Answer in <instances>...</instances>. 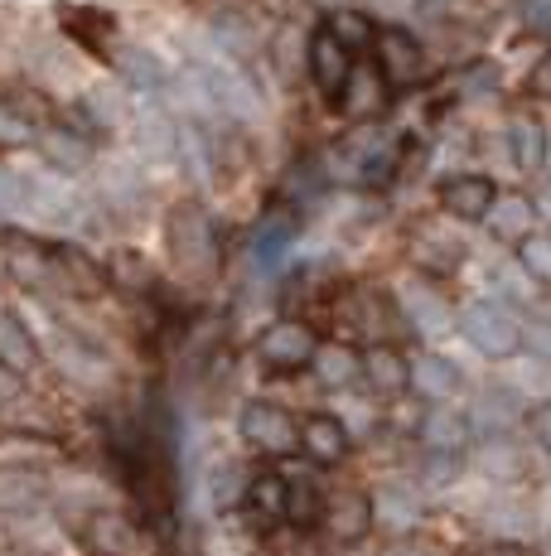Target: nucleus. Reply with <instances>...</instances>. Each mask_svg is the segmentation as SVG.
I'll return each instance as SVG.
<instances>
[{"label": "nucleus", "mask_w": 551, "mask_h": 556, "mask_svg": "<svg viewBox=\"0 0 551 556\" xmlns=\"http://www.w3.org/2000/svg\"><path fill=\"white\" fill-rule=\"evenodd\" d=\"M537 547H542V556H551V532H547V538H542V542H537Z\"/></svg>", "instance_id": "obj_52"}, {"label": "nucleus", "mask_w": 551, "mask_h": 556, "mask_svg": "<svg viewBox=\"0 0 551 556\" xmlns=\"http://www.w3.org/2000/svg\"><path fill=\"white\" fill-rule=\"evenodd\" d=\"M136 151L145 160H179V122L161 106H145L136 116Z\"/></svg>", "instance_id": "obj_28"}, {"label": "nucleus", "mask_w": 551, "mask_h": 556, "mask_svg": "<svg viewBox=\"0 0 551 556\" xmlns=\"http://www.w3.org/2000/svg\"><path fill=\"white\" fill-rule=\"evenodd\" d=\"M489 286H494L498 295H503V305H523L527 295H533V286H537V281L513 262V266H494V271H489Z\"/></svg>", "instance_id": "obj_38"}, {"label": "nucleus", "mask_w": 551, "mask_h": 556, "mask_svg": "<svg viewBox=\"0 0 551 556\" xmlns=\"http://www.w3.org/2000/svg\"><path fill=\"white\" fill-rule=\"evenodd\" d=\"M25 213H35L39 223H63L78 218V199L68 194V185H63L59 175H39V179H25Z\"/></svg>", "instance_id": "obj_23"}, {"label": "nucleus", "mask_w": 551, "mask_h": 556, "mask_svg": "<svg viewBox=\"0 0 551 556\" xmlns=\"http://www.w3.org/2000/svg\"><path fill=\"white\" fill-rule=\"evenodd\" d=\"M39 151H44V160L59 169V175H78V169H88L92 160H98L92 136L73 131V126H54V131H44L39 136Z\"/></svg>", "instance_id": "obj_25"}, {"label": "nucleus", "mask_w": 551, "mask_h": 556, "mask_svg": "<svg viewBox=\"0 0 551 556\" xmlns=\"http://www.w3.org/2000/svg\"><path fill=\"white\" fill-rule=\"evenodd\" d=\"M421 5H436V10H450V5H460V0H421Z\"/></svg>", "instance_id": "obj_51"}, {"label": "nucleus", "mask_w": 551, "mask_h": 556, "mask_svg": "<svg viewBox=\"0 0 551 556\" xmlns=\"http://www.w3.org/2000/svg\"><path fill=\"white\" fill-rule=\"evenodd\" d=\"M324 513H330V489L315 475H291V494H285V522L295 532H320Z\"/></svg>", "instance_id": "obj_22"}, {"label": "nucleus", "mask_w": 551, "mask_h": 556, "mask_svg": "<svg viewBox=\"0 0 551 556\" xmlns=\"http://www.w3.org/2000/svg\"><path fill=\"white\" fill-rule=\"evenodd\" d=\"M417 435H421V445H426V451H440V455H470L474 441H479V431H474L470 412H454L450 402L431 406V412L421 416Z\"/></svg>", "instance_id": "obj_12"}, {"label": "nucleus", "mask_w": 551, "mask_h": 556, "mask_svg": "<svg viewBox=\"0 0 551 556\" xmlns=\"http://www.w3.org/2000/svg\"><path fill=\"white\" fill-rule=\"evenodd\" d=\"M300 455L310 459V469H338L354 455V431L338 412H310L300 416Z\"/></svg>", "instance_id": "obj_7"}, {"label": "nucleus", "mask_w": 551, "mask_h": 556, "mask_svg": "<svg viewBox=\"0 0 551 556\" xmlns=\"http://www.w3.org/2000/svg\"><path fill=\"white\" fill-rule=\"evenodd\" d=\"M49 494L44 475L35 469H0V508H39Z\"/></svg>", "instance_id": "obj_31"}, {"label": "nucleus", "mask_w": 551, "mask_h": 556, "mask_svg": "<svg viewBox=\"0 0 551 556\" xmlns=\"http://www.w3.org/2000/svg\"><path fill=\"white\" fill-rule=\"evenodd\" d=\"M470 421L474 431H517V426L527 421V402L517 388H508V382H489V388L474 392V406H470Z\"/></svg>", "instance_id": "obj_17"}, {"label": "nucleus", "mask_w": 551, "mask_h": 556, "mask_svg": "<svg viewBox=\"0 0 551 556\" xmlns=\"http://www.w3.org/2000/svg\"><path fill=\"white\" fill-rule=\"evenodd\" d=\"M348 73H354V49H348L330 25H320L310 35V78H315V88H320L324 98H338L344 83H348Z\"/></svg>", "instance_id": "obj_13"}, {"label": "nucleus", "mask_w": 551, "mask_h": 556, "mask_svg": "<svg viewBox=\"0 0 551 556\" xmlns=\"http://www.w3.org/2000/svg\"><path fill=\"white\" fill-rule=\"evenodd\" d=\"M20 208H25V179L0 169V218H10V213H20Z\"/></svg>", "instance_id": "obj_44"}, {"label": "nucleus", "mask_w": 551, "mask_h": 556, "mask_svg": "<svg viewBox=\"0 0 551 556\" xmlns=\"http://www.w3.org/2000/svg\"><path fill=\"white\" fill-rule=\"evenodd\" d=\"M464 469H470V455L426 451V459H421V484H426V489H450V484H460Z\"/></svg>", "instance_id": "obj_36"}, {"label": "nucleus", "mask_w": 551, "mask_h": 556, "mask_svg": "<svg viewBox=\"0 0 551 556\" xmlns=\"http://www.w3.org/2000/svg\"><path fill=\"white\" fill-rule=\"evenodd\" d=\"M494 199H498V185L489 175H454L440 185V208L450 213L454 223H484Z\"/></svg>", "instance_id": "obj_16"}, {"label": "nucleus", "mask_w": 551, "mask_h": 556, "mask_svg": "<svg viewBox=\"0 0 551 556\" xmlns=\"http://www.w3.org/2000/svg\"><path fill=\"white\" fill-rule=\"evenodd\" d=\"M102 199L112 203V208H121V213H131V208H141V199H145V189H141V179L131 175V169H107L102 175Z\"/></svg>", "instance_id": "obj_35"}, {"label": "nucleus", "mask_w": 551, "mask_h": 556, "mask_svg": "<svg viewBox=\"0 0 551 556\" xmlns=\"http://www.w3.org/2000/svg\"><path fill=\"white\" fill-rule=\"evenodd\" d=\"M460 339L489 363H508L523 354V319L503 301H470L460 309Z\"/></svg>", "instance_id": "obj_3"}, {"label": "nucleus", "mask_w": 551, "mask_h": 556, "mask_svg": "<svg viewBox=\"0 0 551 556\" xmlns=\"http://www.w3.org/2000/svg\"><path fill=\"white\" fill-rule=\"evenodd\" d=\"M29 141H35V116L0 102V146H29Z\"/></svg>", "instance_id": "obj_40"}, {"label": "nucleus", "mask_w": 551, "mask_h": 556, "mask_svg": "<svg viewBox=\"0 0 551 556\" xmlns=\"http://www.w3.org/2000/svg\"><path fill=\"white\" fill-rule=\"evenodd\" d=\"M363 382L377 397H401V392H411V358L397 344L363 349Z\"/></svg>", "instance_id": "obj_20"}, {"label": "nucleus", "mask_w": 551, "mask_h": 556, "mask_svg": "<svg viewBox=\"0 0 551 556\" xmlns=\"http://www.w3.org/2000/svg\"><path fill=\"white\" fill-rule=\"evenodd\" d=\"M310 372H315V382H320V388H330V392L354 388V382H363V349H354V344H320Z\"/></svg>", "instance_id": "obj_26"}, {"label": "nucleus", "mask_w": 551, "mask_h": 556, "mask_svg": "<svg viewBox=\"0 0 551 556\" xmlns=\"http://www.w3.org/2000/svg\"><path fill=\"white\" fill-rule=\"evenodd\" d=\"M377 528V498L368 489H330V513H324V532L338 547H358L363 538H373Z\"/></svg>", "instance_id": "obj_11"}, {"label": "nucleus", "mask_w": 551, "mask_h": 556, "mask_svg": "<svg viewBox=\"0 0 551 556\" xmlns=\"http://www.w3.org/2000/svg\"><path fill=\"white\" fill-rule=\"evenodd\" d=\"M214 39L222 53H232V59H257L261 53V29L252 15H242V10H218L214 15Z\"/></svg>", "instance_id": "obj_30"}, {"label": "nucleus", "mask_w": 551, "mask_h": 556, "mask_svg": "<svg viewBox=\"0 0 551 556\" xmlns=\"http://www.w3.org/2000/svg\"><path fill=\"white\" fill-rule=\"evenodd\" d=\"M401 315H407V325L417 329V334H426V339H436V334H450L454 325H460V315H454V305L445 301V291L436 281H431L426 271L421 276H411L407 286H401Z\"/></svg>", "instance_id": "obj_8"}, {"label": "nucleus", "mask_w": 551, "mask_h": 556, "mask_svg": "<svg viewBox=\"0 0 551 556\" xmlns=\"http://www.w3.org/2000/svg\"><path fill=\"white\" fill-rule=\"evenodd\" d=\"M82 112H88V122L102 126V131L121 126V122H126V98H121V88H92L88 98H82Z\"/></svg>", "instance_id": "obj_34"}, {"label": "nucleus", "mask_w": 551, "mask_h": 556, "mask_svg": "<svg viewBox=\"0 0 551 556\" xmlns=\"http://www.w3.org/2000/svg\"><path fill=\"white\" fill-rule=\"evenodd\" d=\"M315 354H320V334L305 319H271L257 334V358L271 372H310Z\"/></svg>", "instance_id": "obj_5"}, {"label": "nucleus", "mask_w": 551, "mask_h": 556, "mask_svg": "<svg viewBox=\"0 0 551 556\" xmlns=\"http://www.w3.org/2000/svg\"><path fill=\"white\" fill-rule=\"evenodd\" d=\"M238 435L252 455L261 459H291L300 451V416L271 397H247L238 412Z\"/></svg>", "instance_id": "obj_2"}, {"label": "nucleus", "mask_w": 551, "mask_h": 556, "mask_svg": "<svg viewBox=\"0 0 551 556\" xmlns=\"http://www.w3.org/2000/svg\"><path fill=\"white\" fill-rule=\"evenodd\" d=\"M517 20H523V29H533V35H551V0H523Z\"/></svg>", "instance_id": "obj_45"}, {"label": "nucleus", "mask_w": 551, "mask_h": 556, "mask_svg": "<svg viewBox=\"0 0 551 556\" xmlns=\"http://www.w3.org/2000/svg\"><path fill=\"white\" fill-rule=\"evenodd\" d=\"M527 92H533V98H542V102H551V49L537 59V68L527 73Z\"/></svg>", "instance_id": "obj_46"}, {"label": "nucleus", "mask_w": 551, "mask_h": 556, "mask_svg": "<svg viewBox=\"0 0 551 556\" xmlns=\"http://www.w3.org/2000/svg\"><path fill=\"white\" fill-rule=\"evenodd\" d=\"M368 5H373V10H397L401 0H368Z\"/></svg>", "instance_id": "obj_50"}, {"label": "nucleus", "mask_w": 551, "mask_h": 556, "mask_svg": "<svg viewBox=\"0 0 551 556\" xmlns=\"http://www.w3.org/2000/svg\"><path fill=\"white\" fill-rule=\"evenodd\" d=\"M533 208H537V218H547V223H551V179H542V185H537Z\"/></svg>", "instance_id": "obj_48"}, {"label": "nucleus", "mask_w": 551, "mask_h": 556, "mask_svg": "<svg viewBox=\"0 0 551 556\" xmlns=\"http://www.w3.org/2000/svg\"><path fill=\"white\" fill-rule=\"evenodd\" d=\"M523 349L533 358L551 363V319H527V325H523Z\"/></svg>", "instance_id": "obj_42"}, {"label": "nucleus", "mask_w": 551, "mask_h": 556, "mask_svg": "<svg viewBox=\"0 0 551 556\" xmlns=\"http://www.w3.org/2000/svg\"><path fill=\"white\" fill-rule=\"evenodd\" d=\"M112 63H116V73H121L126 92H136V98L155 102L161 92H169V73H165V63L155 59L151 49H116Z\"/></svg>", "instance_id": "obj_21"}, {"label": "nucleus", "mask_w": 551, "mask_h": 556, "mask_svg": "<svg viewBox=\"0 0 551 556\" xmlns=\"http://www.w3.org/2000/svg\"><path fill=\"white\" fill-rule=\"evenodd\" d=\"M373 49H377L373 63L387 73L392 88H397V83H411L421 73V45L411 39V29L383 25V29H377V39H373Z\"/></svg>", "instance_id": "obj_19"}, {"label": "nucleus", "mask_w": 551, "mask_h": 556, "mask_svg": "<svg viewBox=\"0 0 551 556\" xmlns=\"http://www.w3.org/2000/svg\"><path fill=\"white\" fill-rule=\"evenodd\" d=\"M198 68L208 73V83H214V92H218V106H222V116H232V122H252V116L261 112V92H257V83L247 78V73L232 63V53H208Z\"/></svg>", "instance_id": "obj_9"}, {"label": "nucleus", "mask_w": 551, "mask_h": 556, "mask_svg": "<svg viewBox=\"0 0 551 556\" xmlns=\"http://www.w3.org/2000/svg\"><path fill=\"white\" fill-rule=\"evenodd\" d=\"M247 479H252V469H242V465H218L214 475H208V504H214V513L242 508V498H247Z\"/></svg>", "instance_id": "obj_32"}, {"label": "nucleus", "mask_w": 551, "mask_h": 556, "mask_svg": "<svg viewBox=\"0 0 551 556\" xmlns=\"http://www.w3.org/2000/svg\"><path fill=\"white\" fill-rule=\"evenodd\" d=\"M324 169H330L334 185H354V189L383 185L392 169H397V136L368 126V131L348 136V141L330 155V165H324Z\"/></svg>", "instance_id": "obj_4"}, {"label": "nucleus", "mask_w": 551, "mask_h": 556, "mask_svg": "<svg viewBox=\"0 0 551 556\" xmlns=\"http://www.w3.org/2000/svg\"><path fill=\"white\" fill-rule=\"evenodd\" d=\"M508 155H513V165L523 169V175H537V169L551 160V136L547 126L537 122V116L517 112L513 122H508Z\"/></svg>", "instance_id": "obj_24"}, {"label": "nucleus", "mask_w": 551, "mask_h": 556, "mask_svg": "<svg viewBox=\"0 0 551 556\" xmlns=\"http://www.w3.org/2000/svg\"><path fill=\"white\" fill-rule=\"evenodd\" d=\"M460 556H542V547L537 542H517V538H479Z\"/></svg>", "instance_id": "obj_41"}, {"label": "nucleus", "mask_w": 551, "mask_h": 556, "mask_svg": "<svg viewBox=\"0 0 551 556\" xmlns=\"http://www.w3.org/2000/svg\"><path fill=\"white\" fill-rule=\"evenodd\" d=\"M411 392L431 406L454 402L464 392V368L450 354H417L411 358Z\"/></svg>", "instance_id": "obj_15"}, {"label": "nucleus", "mask_w": 551, "mask_h": 556, "mask_svg": "<svg viewBox=\"0 0 551 556\" xmlns=\"http://www.w3.org/2000/svg\"><path fill=\"white\" fill-rule=\"evenodd\" d=\"M39 339H35V329L25 325V319L15 315V309H0V363H5L10 372H35L39 368Z\"/></svg>", "instance_id": "obj_27"}, {"label": "nucleus", "mask_w": 551, "mask_h": 556, "mask_svg": "<svg viewBox=\"0 0 551 556\" xmlns=\"http://www.w3.org/2000/svg\"><path fill=\"white\" fill-rule=\"evenodd\" d=\"M330 29L344 39L348 49H373V39H377V25L368 15H358V10H334Z\"/></svg>", "instance_id": "obj_37"}, {"label": "nucleus", "mask_w": 551, "mask_h": 556, "mask_svg": "<svg viewBox=\"0 0 551 556\" xmlns=\"http://www.w3.org/2000/svg\"><path fill=\"white\" fill-rule=\"evenodd\" d=\"M474 465H479V475L489 479V484H523L527 475H533V459H527V445L517 441V431H484L479 441H474Z\"/></svg>", "instance_id": "obj_10"}, {"label": "nucleus", "mask_w": 551, "mask_h": 556, "mask_svg": "<svg viewBox=\"0 0 551 556\" xmlns=\"http://www.w3.org/2000/svg\"><path fill=\"white\" fill-rule=\"evenodd\" d=\"M165 248H169V262H175L184 276H194V281L214 276L218 256H222L214 213H208L204 203H175V208H169V223H165Z\"/></svg>", "instance_id": "obj_1"}, {"label": "nucleus", "mask_w": 551, "mask_h": 556, "mask_svg": "<svg viewBox=\"0 0 551 556\" xmlns=\"http://www.w3.org/2000/svg\"><path fill=\"white\" fill-rule=\"evenodd\" d=\"M20 388H25V382H20V372H10L5 363H0V406L15 402V397H20Z\"/></svg>", "instance_id": "obj_47"}, {"label": "nucleus", "mask_w": 551, "mask_h": 556, "mask_svg": "<svg viewBox=\"0 0 551 556\" xmlns=\"http://www.w3.org/2000/svg\"><path fill=\"white\" fill-rule=\"evenodd\" d=\"M489 232L494 238H503V242H523L527 232H537L533 223H537V208H533V199L527 194H498L494 199V208H489Z\"/></svg>", "instance_id": "obj_29"}, {"label": "nucleus", "mask_w": 551, "mask_h": 556, "mask_svg": "<svg viewBox=\"0 0 551 556\" xmlns=\"http://www.w3.org/2000/svg\"><path fill=\"white\" fill-rule=\"evenodd\" d=\"M291 238H295V223L291 218H271L267 228L257 232V262L261 266H276V262H281V252L291 248Z\"/></svg>", "instance_id": "obj_39"}, {"label": "nucleus", "mask_w": 551, "mask_h": 556, "mask_svg": "<svg viewBox=\"0 0 551 556\" xmlns=\"http://www.w3.org/2000/svg\"><path fill=\"white\" fill-rule=\"evenodd\" d=\"M82 547L92 556H161L151 532L131 513H116V508H102L82 522Z\"/></svg>", "instance_id": "obj_6"}, {"label": "nucleus", "mask_w": 551, "mask_h": 556, "mask_svg": "<svg viewBox=\"0 0 551 556\" xmlns=\"http://www.w3.org/2000/svg\"><path fill=\"white\" fill-rule=\"evenodd\" d=\"M527 431H533V441L537 445H542V451L551 455V397L547 402H533V406H527Z\"/></svg>", "instance_id": "obj_43"}, {"label": "nucleus", "mask_w": 551, "mask_h": 556, "mask_svg": "<svg viewBox=\"0 0 551 556\" xmlns=\"http://www.w3.org/2000/svg\"><path fill=\"white\" fill-rule=\"evenodd\" d=\"M517 266H523L537 286H551V232L547 228L527 232V238L517 242Z\"/></svg>", "instance_id": "obj_33"}, {"label": "nucleus", "mask_w": 551, "mask_h": 556, "mask_svg": "<svg viewBox=\"0 0 551 556\" xmlns=\"http://www.w3.org/2000/svg\"><path fill=\"white\" fill-rule=\"evenodd\" d=\"M324 5H344V0H324Z\"/></svg>", "instance_id": "obj_53"}, {"label": "nucleus", "mask_w": 551, "mask_h": 556, "mask_svg": "<svg viewBox=\"0 0 551 556\" xmlns=\"http://www.w3.org/2000/svg\"><path fill=\"white\" fill-rule=\"evenodd\" d=\"M285 494H291V475H281V469H252L242 508L252 513L257 528H281L285 522Z\"/></svg>", "instance_id": "obj_18"}, {"label": "nucleus", "mask_w": 551, "mask_h": 556, "mask_svg": "<svg viewBox=\"0 0 551 556\" xmlns=\"http://www.w3.org/2000/svg\"><path fill=\"white\" fill-rule=\"evenodd\" d=\"M387 92H392V83H387V73L377 68L373 59L354 63L344 92H338V112H344L348 122H373V116L387 106Z\"/></svg>", "instance_id": "obj_14"}, {"label": "nucleus", "mask_w": 551, "mask_h": 556, "mask_svg": "<svg viewBox=\"0 0 551 556\" xmlns=\"http://www.w3.org/2000/svg\"><path fill=\"white\" fill-rule=\"evenodd\" d=\"M392 556H431V552H426V547H417V542H411V538H407V542H401V547H397V552H392Z\"/></svg>", "instance_id": "obj_49"}]
</instances>
